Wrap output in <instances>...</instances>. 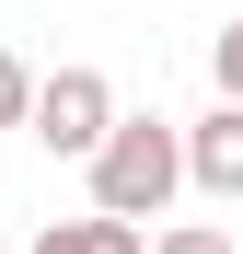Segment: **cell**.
Wrapping results in <instances>:
<instances>
[{
    "label": "cell",
    "mask_w": 243,
    "mask_h": 254,
    "mask_svg": "<svg viewBox=\"0 0 243 254\" xmlns=\"http://www.w3.org/2000/svg\"><path fill=\"white\" fill-rule=\"evenodd\" d=\"M81 174H93L104 220H162V208L185 196V127L174 116H116V139L81 162Z\"/></svg>",
    "instance_id": "cell-1"
},
{
    "label": "cell",
    "mask_w": 243,
    "mask_h": 254,
    "mask_svg": "<svg viewBox=\"0 0 243 254\" xmlns=\"http://www.w3.org/2000/svg\"><path fill=\"white\" fill-rule=\"evenodd\" d=\"M116 116H128V104H116L104 69H47V81H35V127H23V139L58 150V162H93V150L116 139Z\"/></svg>",
    "instance_id": "cell-2"
},
{
    "label": "cell",
    "mask_w": 243,
    "mask_h": 254,
    "mask_svg": "<svg viewBox=\"0 0 243 254\" xmlns=\"http://www.w3.org/2000/svg\"><path fill=\"white\" fill-rule=\"evenodd\" d=\"M185 185L197 196H243V104H209L185 127Z\"/></svg>",
    "instance_id": "cell-3"
},
{
    "label": "cell",
    "mask_w": 243,
    "mask_h": 254,
    "mask_svg": "<svg viewBox=\"0 0 243 254\" xmlns=\"http://www.w3.org/2000/svg\"><path fill=\"white\" fill-rule=\"evenodd\" d=\"M35 243H47V254H151L139 220H104V208H93V220H47Z\"/></svg>",
    "instance_id": "cell-4"
},
{
    "label": "cell",
    "mask_w": 243,
    "mask_h": 254,
    "mask_svg": "<svg viewBox=\"0 0 243 254\" xmlns=\"http://www.w3.org/2000/svg\"><path fill=\"white\" fill-rule=\"evenodd\" d=\"M0 127H35V69L0 47Z\"/></svg>",
    "instance_id": "cell-5"
},
{
    "label": "cell",
    "mask_w": 243,
    "mask_h": 254,
    "mask_svg": "<svg viewBox=\"0 0 243 254\" xmlns=\"http://www.w3.org/2000/svg\"><path fill=\"white\" fill-rule=\"evenodd\" d=\"M151 254H243V243H232V231H220V220H174V231H162V243H151Z\"/></svg>",
    "instance_id": "cell-6"
},
{
    "label": "cell",
    "mask_w": 243,
    "mask_h": 254,
    "mask_svg": "<svg viewBox=\"0 0 243 254\" xmlns=\"http://www.w3.org/2000/svg\"><path fill=\"white\" fill-rule=\"evenodd\" d=\"M209 69H220V104H243V12H232L220 47H209Z\"/></svg>",
    "instance_id": "cell-7"
},
{
    "label": "cell",
    "mask_w": 243,
    "mask_h": 254,
    "mask_svg": "<svg viewBox=\"0 0 243 254\" xmlns=\"http://www.w3.org/2000/svg\"><path fill=\"white\" fill-rule=\"evenodd\" d=\"M23 254H47V243H23Z\"/></svg>",
    "instance_id": "cell-8"
}]
</instances>
